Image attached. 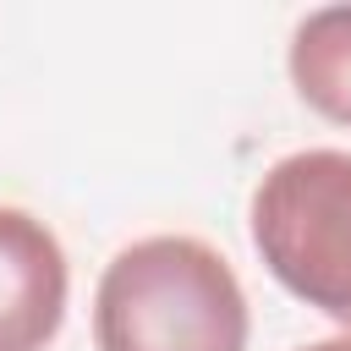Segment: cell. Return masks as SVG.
I'll return each instance as SVG.
<instances>
[{"mask_svg": "<svg viewBox=\"0 0 351 351\" xmlns=\"http://www.w3.org/2000/svg\"><path fill=\"white\" fill-rule=\"evenodd\" d=\"M247 291L225 252L197 236H143L99 274V351H247Z\"/></svg>", "mask_w": 351, "mask_h": 351, "instance_id": "1", "label": "cell"}, {"mask_svg": "<svg viewBox=\"0 0 351 351\" xmlns=\"http://www.w3.org/2000/svg\"><path fill=\"white\" fill-rule=\"evenodd\" d=\"M247 219L269 274L351 329V154L302 148L274 159L252 186Z\"/></svg>", "mask_w": 351, "mask_h": 351, "instance_id": "2", "label": "cell"}, {"mask_svg": "<svg viewBox=\"0 0 351 351\" xmlns=\"http://www.w3.org/2000/svg\"><path fill=\"white\" fill-rule=\"evenodd\" d=\"M71 269L55 230L0 203V351H49L66 324Z\"/></svg>", "mask_w": 351, "mask_h": 351, "instance_id": "3", "label": "cell"}, {"mask_svg": "<svg viewBox=\"0 0 351 351\" xmlns=\"http://www.w3.org/2000/svg\"><path fill=\"white\" fill-rule=\"evenodd\" d=\"M291 82L307 110L335 126H351V5H324L296 22Z\"/></svg>", "mask_w": 351, "mask_h": 351, "instance_id": "4", "label": "cell"}, {"mask_svg": "<svg viewBox=\"0 0 351 351\" xmlns=\"http://www.w3.org/2000/svg\"><path fill=\"white\" fill-rule=\"evenodd\" d=\"M302 351H351V329H346V335H329V340H313V346H302Z\"/></svg>", "mask_w": 351, "mask_h": 351, "instance_id": "5", "label": "cell"}]
</instances>
